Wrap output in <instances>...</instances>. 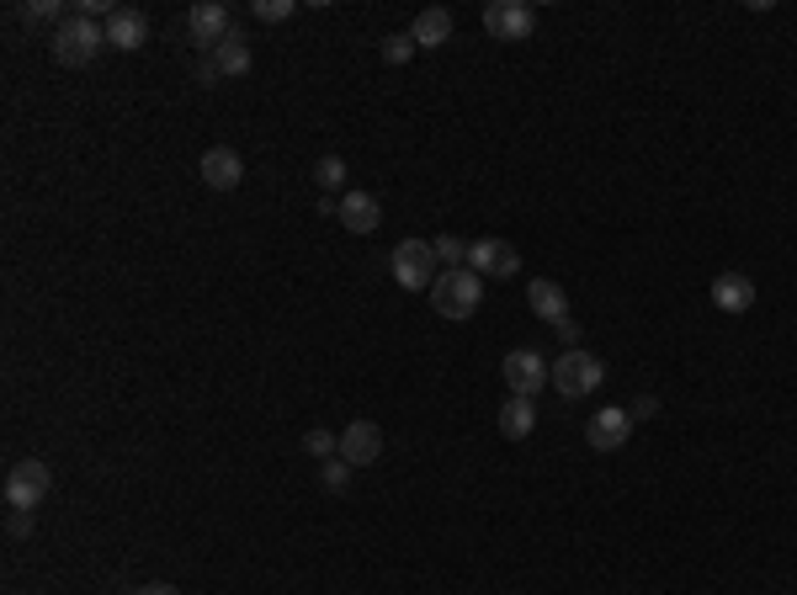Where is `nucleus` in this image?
Masks as SVG:
<instances>
[{"label": "nucleus", "mask_w": 797, "mask_h": 595, "mask_svg": "<svg viewBox=\"0 0 797 595\" xmlns=\"http://www.w3.org/2000/svg\"><path fill=\"white\" fill-rule=\"evenodd\" d=\"M341 457H346L352 468H372V463L383 457V431H378L372 420H352V426L341 431Z\"/></svg>", "instance_id": "f8f14e48"}, {"label": "nucleus", "mask_w": 797, "mask_h": 595, "mask_svg": "<svg viewBox=\"0 0 797 595\" xmlns=\"http://www.w3.org/2000/svg\"><path fill=\"white\" fill-rule=\"evenodd\" d=\"M713 309L717 314H750L756 309V282L745 277V272L713 277Z\"/></svg>", "instance_id": "4468645a"}, {"label": "nucleus", "mask_w": 797, "mask_h": 595, "mask_svg": "<svg viewBox=\"0 0 797 595\" xmlns=\"http://www.w3.org/2000/svg\"><path fill=\"white\" fill-rule=\"evenodd\" d=\"M600 383H606V367H600V357L580 352V346H569V352H563V357L554 361V389H558L563 398L596 394Z\"/></svg>", "instance_id": "20e7f679"}, {"label": "nucleus", "mask_w": 797, "mask_h": 595, "mask_svg": "<svg viewBox=\"0 0 797 595\" xmlns=\"http://www.w3.org/2000/svg\"><path fill=\"white\" fill-rule=\"evenodd\" d=\"M133 595H181L176 585H144V591H133Z\"/></svg>", "instance_id": "7c9ffc66"}, {"label": "nucleus", "mask_w": 797, "mask_h": 595, "mask_svg": "<svg viewBox=\"0 0 797 595\" xmlns=\"http://www.w3.org/2000/svg\"><path fill=\"white\" fill-rule=\"evenodd\" d=\"M500 378L516 398H537L548 383H554V361H543V352H511L500 361Z\"/></svg>", "instance_id": "39448f33"}, {"label": "nucleus", "mask_w": 797, "mask_h": 595, "mask_svg": "<svg viewBox=\"0 0 797 595\" xmlns=\"http://www.w3.org/2000/svg\"><path fill=\"white\" fill-rule=\"evenodd\" d=\"M144 43H150V16L133 11V5H118V11L107 16V48L133 53V48H144Z\"/></svg>", "instance_id": "ddd939ff"}, {"label": "nucleus", "mask_w": 797, "mask_h": 595, "mask_svg": "<svg viewBox=\"0 0 797 595\" xmlns=\"http://www.w3.org/2000/svg\"><path fill=\"white\" fill-rule=\"evenodd\" d=\"M33 526H38L33 511H11V516H5V532H11V537H33Z\"/></svg>", "instance_id": "bb28decb"}, {"label": "nucleus", "mask_w": 797, "mask_h": 595, "mask_svg": "<svg viewBox=\"0 0 797 595\" xmlns=\"http://www.w3.org/2000/svg\"><path fill=\"white\" fill-rule=\"evenodd\" d=\"M48 484H53L48 463H38V457L16 463V468L5 474V505H11V511H38L43 500H48Z\"/></svg>", "instance_id": "423d86ee"}, {"label": "nucleus", "mask_w": 797, "mask_h": 595, "mask_svg": "<svg viewBox=\"0 0 797 595\" xmlns=\"http://www.w3.org/2000/svg\"><path fill=\"white\" fill-rule=\"evenodd\" d=\"M537 27V11L526 0H489L484 5V33L500 43H526Z\"/></svg>", "instance_id": "0eeeda50"}, {"label": "nucleus", "mask_w": 797, "mask_h": 595, "mask_svg": "<svg viewBox=\"0 0 797 595\" xmlns=\"http://www.w3.org/2000/svg\"><path fill=\"white\" fill-rule=\"evenodd\" d=\"M532 426H537V398H505L500 404V437L505 441H526L532 437Z\"/></svg>", "instance_id": "a211bd4d"}, {"label": "nucleus", "mask_w": 797, "mask_h": 595, "mask_svg": "<svg viewBox=\"0 0 797 595\" xmlns=\"http://www.w3.org/2000/svg\"><path fill=\"white\" fill-rule=\"evenodd\" d=\"M478 304H484V277L468 272V266H457V272H441L431 282V309L441 319H474Z\"/></svg>", "instance_id": "f03ea898"}, {"label": "nucleus", "mask_w": 797, "mask_h": 595, "mask_svg": "<svg viewBox=\"0 0 797 595\" xmlns=\"http://www.w3.org/2000/svg\"><path fill=\"white\" fill-rule=\"evenodd\" d=\"M102 48H107V27L91 22V16H80V11L53 27V59H59L64 70H85Z\"/></svg>", "instance_id": "f257e3e1"}, {"label": "nucleus", "mask_w": 797, "mask_h": 595, "mask_svg": "<svg viewBox=\"0 0 797 595\" xmlns=\"http://www.w3.org/2000/svg\"><path fill=\"white\" fill-rule=\"evenodd\" d=\"M335 218H341L352 235H372V229L383 224V207H378V198H372V192H346Z\"/></svg>", "instance_id": "2eb2a0df"}, {"label": "nucleus", "mask_w": 797, "mask_h": 595, "mask_svg": "<svg viewBox=\"0 0 797 595\" xmlns=\"http://www.w3.org/2000/svg\"><path fill=\"white\" fill-rule=\"evenodd\" d=\"M628 415H633V426H638V420H654V415H659V398H654V394H638L633 404H628Z\"/></svg>", "instance_id": "cd10ccee"}, {"label": "nucleus", "mask_w": 797, "mask_h": 595, "mask_svg": "<svg viewBox=\"0 0 797 595\" xmlns=\"http://www.w3.org/2000/svg\"><path fill=\"white\" fill-rule=\"evenodd\" d=\"M187 33H192V43H202V48L213 53L218 43L235 33V16H229V5H218V0H198V5L187 11Z\"/></svg>", "instance_id": "6e6552de"}, {"label": "nucleus", "mask_w": 797, "mask_h": 595, "mask_svg": "<svg viewBox=\"0 0 797 595\" xmlns=\"http://www.w3.org/2000/svg\"><path fill=\"white\" fill-rule=\"evenodd\" d=\"M452 11L447 5H426L420 16H415V27H409V38H415V48H441V43H452Z\"/></svg>", "instance_id": "dca6fc26"}, {"label": "nucleus", "mask_w": 797, "mask_h": 595, "mask_svg": "<svg viewBox=\"0 0 797 595\" xmlns=\"http://www.w3.org/2000/svg\"><path fill=\"white\" fill-rule=\"evenodd\" d=\"M218 80H224V75H218L213 53H202V59H198V85H218Z\"/></svg>", "instance_id": "c85d7f7f"}, {"label": "nucleus", "mask_w": 797, "mask_h": 595, "mask_svg": "<svg viewBox=\"0 0 797 595\" xmlns=\"http://www.w3.org/2000/svg\"><path fill=\"white\" fill-rule=\"evenodd\" d=\"M468 272L478 277H516L521 272V255L511 239H474L468 245Z\"/></svg>", "instance_id": "1a4fd4ad"}, {"label": "nucleus", "mask_w": 797, "mask_h": 595, "mask_svg": "<svg viewBox=\"0 0 797 595\" xmlns=\"http://www.w3.org/2000/svg\"><path fill=\"white\" fill-rule=\"evenodd\" d=\"M441 277L437 245L431 239H398L394 245V282L404 293H431V282Z\"/></svg>", "instance_id": "7ed1b4c3"}, {"label": "nucleus", "mask_w": 797, "mask_h": 595, "mask_svg": "<svg viewBox=\"0 0 797 595\" xmlns=\"http://www.w3.org/2000/svg\"><path fill=\"white\" fill-rule=\"evenodd\" d=\"M314 181L324 187V198H335V192L346 198V159H341V155H324L314 165Z\"/></svg>", "instance_id": "412c9836"}, {"label": "nucleus", "mask_w": 797, "mask_h": 595, "mask_svg": "<svg viewBox=\"0 0 797 595\" xmlns=\"http://www.w3.org/2000/svg\"><path fill=\"white\" fill-rule=\"evenodd\" d=\"M319 484H324L330 495H346V489H352V463H346V457H330V463H319Z\"/></svg>", "instance_id": "4be33fe9"}, {"label": "nucleus", "mask_w": 797, "mask_h": 595, "mask_svg": "<svg viewBox=\"0 0 797 595\" xmlns=\"http://www.w3.org/2000/svg\"><path fill=\"white\" fill-rule=\"evenodd\" d=\"M213 64H218V75H250V64H255V53H250V43L229 33V38L213 48Z\"/></svg>", "instance_id": "6ab92c4d"}, {"label": "nucleus", "mask_w": 797, "mask_h": 595, "mask_svg": "<svg viewBox=\"0 0 797 595\" xmlns=\"http://www.w3.org/2000/svg\"><path fill=\"white\" fill-rule=\"evenodd\" d=\"M526 304H532V314L543 319V324H558V319H569V293L558 287V282L537 277L526 287Z\"/></svg>", "instance_id": "f3484780"}, {"label": "nucleus", "mask_w": 797, "mask_h": 595, "mask_svg": "<svg viewBox=\"0 0 797 595\" xmlns=\"http://www.w3.org/2000/svg\"><path fill=\"white\" fill-rule=\"evenodd\" d=\"M16 16H22V22H27V27H59V22H64V16H70V11H64V5H59V0H27V5H22V11H16Z\"/></svg>", "instance_id": "aec40b11"}, {"label": "nucleus", "mask_w": 797, "mask_h": 595, "mask_svg": "<svg viewBox=\"0 0 797 595\" xmlns=\"http://www.w3.org/2000/svg\"><path fill=\"white\" fill-rule=\"evenodd\" d=\"M202 187H213V192H235L239 181H245V159L229 150V144H213V150H202Z\"/></svg>", "instance_id": "9d476101"}, {"label": "nucleus", "mask_w": 797, "mask_h": 595, "mask_svg": "<svg viewBox=\"0 0 797 595\" xmlns=\"http://www.w3.org/2000/svg\"><path fill=\"white\" fill-rule=\"evenodd\" d=\"M304 452H314L319 463H330V457H341V437H335V431H324V426H314V431L304 437Z\"/></svg>", "instance_id": "b1692460"}, {"label": "nucleus", "mask_w": 797, "mask_h": 595, "mask_svg": "<svg viewBox=\"0 0 797 595\" xmlns=\"http://www.w3.org/2000/svg\"><path fill=\"white\" fill-rule=\"evenodd\" d=\"M628 437H633V415L628 409H596L585 420V441L596 452H617V447H628Z\"/></svg>", "instance_id": "9b49d317"}, {"label": "nucleus", "mask_w": 797, "mask_h": 595, "mask_svg": "<svg viewBox=\"0 0 797 595\" xmlns=\"http://www.w3.org/2000/svg\"><path fill=\"white\" fill-rule=\"evenodd\" d=\"M298 11V0H250V16L255 22H287Z\"/></svg>", "instance_id": "393cba45"}, {"label": "nucleus", "mask_w": 797, "mask_h": 595, "mask_svg": "<svg viewBox=\"0 0 797 595\" xmlns=\"http://www.w3.org/2000/svg\"><path fill=\"white\" fill-rule=\"evenodd\" d=\"M437 245V261L447 266V272H457V266H468V239H457V235H441L431 239Z\"/></svg>", "instance_id": "5701e85b"}, {"label": "nucleus", "mask_w": 797, "mask_h": 595, "mask_svg": "<svg viewBox=\"0 0 797 595\" xmlns=\"http://www.w3.org/2000/svg\"><path fill=\"white\" fill-rule=\"evenodd\" d=\"M554 330H558V335H563V341H580V324H574V319H558Z\"/></svg>", "instance_id": "c756f323"}, {"label": "nucleus", "mask_w": 797, "mask_h": 595, "mask_svg": "<svg viewBox=\"0 0 797 595\" xmlns=\"http://www.w3.org/2000/svg\"><path fill=\"white\" fill-rule=\"evenodd\" d=\"M378 53H383L389 64H404V59L415 53V38H409V33H389V38L378 43Z\"/></svg>", "instance_id": "a878e982"}]
</instances>
